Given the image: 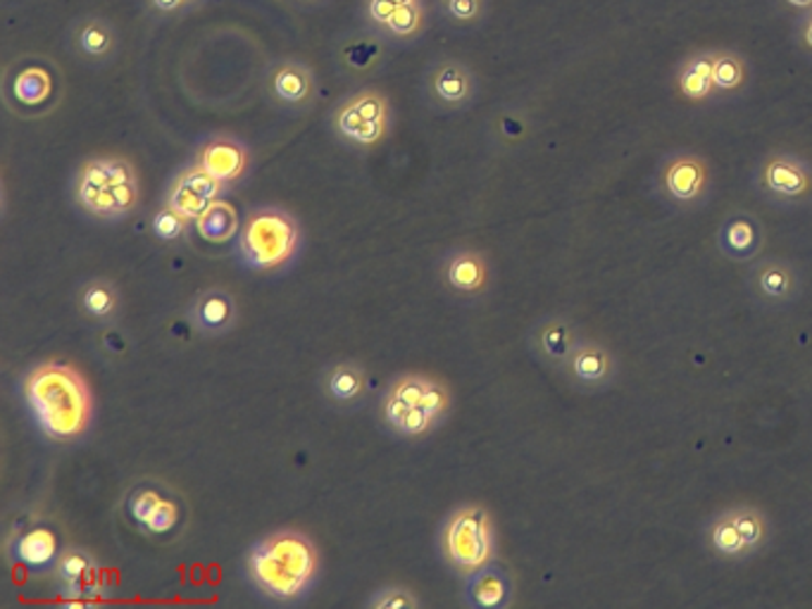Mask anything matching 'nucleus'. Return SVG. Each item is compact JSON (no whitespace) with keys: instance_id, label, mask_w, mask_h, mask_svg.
<instances>
[{"instance_id":"obj_26","label":"nucleus","mask_w":812,"mask_h":609,"mask_svg":"<svg viewBox=\"0 0 812 609\" xmlns=\"http://www.w3.org/2000/svg\"><path fill=\"white\" fill-rule=\"evenodd\" d=\"M77 304L91 322L115 324L122 314L119 286L105 276H91L77 286Z\"/></svg>"},{"instance_id":"obj_6","label":"nucleus","mask_w":812,"mask_h":609,"mask_svg":"<svg viewBox=\"0 0 812 609\" xmlns=\"http://www.w3.org/2000/svg\"><path fill=\"white\" fill-rule=\"evenodd\" d=\"M438 552L448 570L462 578L493 562L495 526L491 512L481 505H460L444 519L438 529Z\"/></svg>"},{"instance_id":"obj_2","label":"nucleus","mask_w":812,"mask_h":609,"mask_svg":"<svg viewBox=\"0 0 812 609\" xmlns=\"http://www.w3.org/2000/svg\"><path fill=\"white\" fill-rule=\"evenodd\" d=\"M245 578L263 598L296 605L314 590L322 574L318 543L300 529H277L245 550Z\"/></svg>"},{"instance_id":"obj_41","label":"nucleus","mask_w":812,"mask_h":609,"mask_svg":"<svg viewBox=\"0 0 812 609\" xmlns=\"http://www.w3.org/2000/svg\"><path fill=\"white\" fill-rule=\"evenodd\" d=\"M298 3H306V5H314V3H322V0H298Z\"/></svg>"},{"instance_id":"obj_12","label":"nucleus","mask_w":812,"mask_h":609,"mask_svg":"<svg viewBox=\"0 0 812 609\" xmlns=\"http://www.w3.org/2000/svg\"><path fill=\"white\" fill-rule=\"evenodd\" d=\"M558 374L576 393H603L619 379V359L608 343L584 336Z\"/></svg>"},{"instance_id":"obj_36","label":"nucleus","mask_w":812,"mask_h":609,"mask_svg":"<svg viewBox=\"0 0 812 609\" xmlns=\"http://www.w3.org/2000/svg\"><path fill=\"white\" fill-rule=\"evenodd\" d=\"M444 18L458 26H470L484 20L487 0H438Z\"/></svg>"},{"instance_id":"obj_37","label":"nucleus","mask_w":812,"mask_h":609,"mask_svg":"<svg viewBox=\"0 0 812 609\" xmlns=\"http://www.w3.org/2000/svg\"><path fill=\"white\" fill-rule=\"evenodd\" d=\"M796 44L801 48L803 55L812 60V12L803 15L798 20V30H796Z\"/></svg>"},{"instance_id":"obj_22","label":"nucleus","mask_w":812,"mask_h":609,"mask_svg":"<svg viewBox=\"0 0 812 609\" xmlns=\"http://www.w3.org/2000/svg\"><path fill=\"white\" fill-rule=\"evenodd\" d=\"M714 243L727 260L751 262L760 255L765 245L763 221L748 210H734L724 217Z\"/></svg>"},{"instance_id":"obj_25","label":"nucleus","mask_w":812,"mask_h":609,"mask_svg":"<svg viewBox=\"0 0 812 609\" xmlns=\"http://www.w3.org/2000/svg\"><path fill=\"white\" fill-rule=\"evenodd\" d=\"M62 550L65 548L58 541V533L50 526L36 524L15 536V541L10 545V558L32 574H48L58 564Z\"/></svg>"},{"instance_id":"obj_21","label":"nucleus","mask_w":812,"mask_h":609,"mask_svg":"<svg viewBox=\"0 0 812 609\" xmlns=\"http://www.w3.org/2000/svg\"><path fill=\"white\" fill-rule=\"evenodd\" d=\"M369 377L367 369L355 363V359H339L324 367L320 377V391L327 405H332L341 412H351L361 407L367 398Z\"/></svg>"},{"instance_id":"obj_27","label":"nucleus","mask_w":812,"mask_h":609,"mask_svg":"<svg viewBox=\"0 0 812 609\" xmlns=\"http://www.w3.org/2000/svg\"><path fill=\"white\" fill-rule=\"evenodd\" d=\"M714 55L718 50L706 48L696 50L689 58H684L677 67V77H674V87L684 101L689 103H706L714 101L712 95V69H714Z\"/></svg>"},{"instance_id":"obj_20","label":"nucleus","mask_w":812,"mask_h":609,"mask_svg":"<svg viewBox=\"0 0 812 609\" xmlns=\"http://www.w3.org/2000/svg\"><path fill=\"white\" fill-rule=\"evenodd\" d=\"M188 322L201 336L217 338L225 336L239 324V302L231 290L222 286H210L188 302Z\"/></svg>"},{"instance_id":"obj_3","label":"nucleus","mask_w":812,"mask_h":609,"mask_svg":"<svg viewBox=\"0 0 812 609\" xmlns=\"http://www.w3.org/2000/svg\"><path fill=\"white\" fill-rule=\"evenodd\" d=\"M453 410L448 383L424 371H405L391 379L379 400V420L401 440H422L444 426Z\"/></svg>"},{"instance_id":"obj_11","label":"nucleus","mask_w":812,"mask_h":609,"mask_svg":"<svg viewBox=\"0 0 812 609\" xmlns=\"http://www.w3.org/2000/svg\"><path fill=\"white\" fill-rule=\"evenodd\" d=\"M65 607H93L107 595L103 572L93 552L87 548H65L53 570Z\"/></svg>"},{"instance_id":"obj_1","label":"nucleus","mask_w":812,"mask_h":609,"mask_svg":"<svg viewBox=\"0 0 812 609\" xmlns=\"http://www.w3.org/2000/svg\"><path fill=\"white\" fill-rule=\"evenodd\" d=\"M26 400L38 432L53 443H77L84 438L95 417L93 391L84 374L70 363L46 359L22 377Z\"/></svg>"},{"instance_id":"obj_14","label":"nucleus","mask_w":812,"mask_h":609,"mask_svg":"<svg viewBox=\"0 0 812 609\" xmlns=\"http://www.w3.org/2000/svg\"><path fill=\"white\" fill-rule=\"evenodd\" d=\"M477 74L462 60H438L424 74V93L434 110L458 113L477 99Z\"/></svg>"},{"instance_id":"obj_4","label":"nucleus","mask_w":812,"mask_h":609,"mask_svg":"<svg viewBox=\"0 0 812 609\" xmlns=\"http://www.w3.org/2000/svg\"><path fill=\"white\" fill-rule=\"evenodd\" d=\"M72 200L95 221H122L139 210L141 179L122 156L84 160L72 176Z\"/></svg>"},{"instance_id":"obj_40","label":"nucleus","mask_w":812,"mask_h":609,"mask_svg":"<svg viewBox=\"0 0 812 609\" xmlns=\"http://www.w3.org/2000/svg\"><path fill=\"white\" fill-rule=\"evenodd\" d=\"M391 3H396V5H408V3H415V0H391Z\"/></svg>"},{"instance_id":"obj_7","label":"nucleus","mask_w":812,"mask_h":609,"mask_svg":"<svg viewBox=\"0 0 812 609\" xmlns=\"http://www.w3.org/2000/svg\"><path fill=\"white\" fill-rule=\"evenodd\" d=\"M393 124V110L387 95L377 89H363L341 101L332 113V129L341 143L357 150L387 141Z\"/></svg>"},{"instance_id":"obj_30","label":"nucleus","mask_w":812,"mask_h":609,"mask_svg":"<svg viewBox=\"0 0 812 609\" xmlns=\"http://www.w3.org/2000/svg\"><path fill=\"white\" fill-rule=\"evenodd\" d=\"M751 81V65L741 53L732 48H720L714 55L712 69V95L714 101H732L746 91Z\"/></svg>"},{"instance_id":"obj_33","label":"nucleus","mask_w":812,"mask_h":609,"mask_svg":"<svg viewBox=\"0 0 812 609\" xmlns=\"http://www.w3.org/2000/svg\"><path fill=\"white\" fill-rule=\"evenodd\" d=\"M424 26H426V8L422 0H415V3L398 8L379 32L396 41H412L424 32Z\"/></svg>"},{"instance_id":"obj_19","label":"nucleus","mask_w":812,"mask_h":609,"mask_svg":"<svg viewBox=\"0 0 812 609\" xmlns=\"http://www.w3.org/2000/svg\"><path fill=\"white\" fill-rule=\"evenodd\" d=\"M222 193L225 186L219 184L217 179H213L203 168H198L196 162H191L174 174L168 188V196H164V205L174 207V210L182 212L186 219L196 221L215 200L222 198Z\"/></svg>"},{"instance_id":"obj_9","label":"nucleus","mask_w":812,"mask_h":609,"mask_svg":"<svg viewBox=\"0 0 812 609\" xmlns=\"http://www.w3.org/2000/svg\"><path fill=\"white\" fill-rule=\"evenodd\" d=\"M657 196L672 210L696 212L712 193V170L708 158L694 150H677L667 156L653 176Z\"/></svg>"},{"instance_id":"obj_23","label":"nucleus","mask_w":812,"mask_h":609,"mask_svg":"<svg viewBox=\"0 0 812 609\" xmlns=\"http://www.w3.org/2000/svg\"><path fill=\"white\" fill-rule=\"evenodd\" d=\"M515 584L511 572L499 562H489L481 570L465 576L462 600L472 609H505L513 605Z\"/></svg>"},{"instance_id":"obj_39","label":"nucleus","mask_w":812,"mask_h":609,"mask_svg":"<svg viewBox=\"0 0 812 609\" xmlns=\"http://www.w3.org/2000/svg\"><path fill=\"white\" fill-rule=\"evenodd\" d=\"M779 3L787 8L789 12H796V15H808L812 12V0H779Z\"/></svg>"},{"instance_id":"obj_13","label":"nucleus","mask_w":812,"mask_h":609,"mask_svg":"<svg viewBox=\"0 0 812 609\" xmlns=\"http://www.w3.org/2000/svg\"><path fill=\"white\" fill-rule=\"evenodd\" d=\"M743 281L748 286L751 298L765 310H784L801 296V274L796 265L784 257H763L751 260Z\"/></svg>"},{"instance_id":"obj_15","label":"nucleus","mask_w":812,"mask_h":609,"mask_svg":"<svg viewBox=\"0 0 812 609\" xmlns=\"http://www.w3.org/2000/svg\"><path fill=\"white\" fill-rule=\"evenodd\" d=\"M586 334L568 314H546L529 329V351L548 369L560 371Z\"/></svg>"},{"instance_id":"obj_29","label":"nucleus","mask_w":812,"mask_h":609,"mask_svg":"<svg viewBox=\"0 0 812 609\" xmlns=\"http://www.w3.org/2000/svg\"><path fill=\"white\" fill-rule=\"evenodd\" d=\"M53 77L41 65H30L20 69L5 84V99L18 110H36L50 101Z\"/></svg>"},{"instance_id":"obj_42","label":"nucleus","mask_w":812,"mask_h":609,"mask_svg":"<svg viewBox=\"0 0 812 609\" xmlns=\"http://www.w3.org/2000/svg\"><path fill=\"white\" fill-rule=\"evenodd\" d=\"M186 3H188V8H194V5H198V3H203V0H186Z\"/></svg>"},{"instance_id":"obj_34","label":"nucleus","mask_w":812,"mask_h":609,"mask_svg":"<svg viewBox=\"0 0 812 609\" xmlns=\"http://www.w3.org/2000/svg\"><path fill=\"white\" fill-rule=\"evenodd\" d=\"M191 227H194V221L186 219L182 212H176L170 205H162L160 210L153 215V219H150V231H153L156 239L164 243H174L179 239H184L191 231Z\"/></svg>"},{"instance_id":"obj_32","label":"nucleus","mask_w":812,"mask_h":609,"mask_svg":"<svg viewBox=\"0 0 812 609\" xmlns=\"http://www.w3.org/2000/svg\"><path fill=\"white\" fill-rule=\"evenodd\" d=\"M732 517L739 526V531L746 541L748 555L758 558L760 552L769 545V538H773V526H769V517L760 507L755 505H732Z\"/></svg>"},{"instance_id":"obj_38","label":"nucleus","mask_w":812,"mask_h":609,"mask_svg":"<svg viewBox=\"0 0 812 609\" xmlns=\"http://www.w3.org/2000/svg\"><path fill=\"white\" fill-rule=\"evenodd\" d=\"M150 15H176V12L188 10L186 0H146Z\"/></svg>"},{"instance_id":"obj_16","label":"nucleus","mask_w":812,"mask_h":609,"mask_svg":"<svg viewBox=\"0 0 812 609\" xmlns=\"http://www.w3.org/2000/svg\"><path fill=\"white\" fill-rule=\"evenodd\" d=\"M265 91L274 105L291 110V113H302L314 103L318 79H314L310 65L286 58L267 69Z\"/></svg>"},{"instance_id":"obj_8","label":"nucleus","mask_w":812,"mask_h":609,"mask_svg":"<svg viewBox=\"0 0 812 609\" xmlns=\"http://www.w3.org/2000/svg\"><path fill=\"white\" fill-rule=\"evenodd\" d=\"M122 512L136 531L153 541L174 538L186 524V505L160 481H141L127 491Z\"/></svg>"},{"instance_id":"obj_10","label":"nucleus","mask_w":812,"mask_h":609,"mask_svg":"<svg viewBox=\"0 0 812 609\" xmlns=\"http://www.w3.org/2000/svg\"><path fill=\"white\" fill-rule=\"evenodd\" d=\"M753 186L767 205H801L812 196V162L793 150H769L753 172Z\"/></svg>"},{"instance_id":"obj_24","label":"nucleus","mask_w":812,"mask_h":609,"mask_svg":"<svg viewBox=\"0 0 812 609\" xmlns=\"http://www.w3.org/2000/svg\"><path fill=\"white\" fill-rule=\"evenodd\" d=\"M67 44H70L72 55L81 62L105 65L113 60V55L117 50V32L107 20L87 15L72 22Z\"/></svg>"},{"instance_id":"obj_5","label":"nucleus","mask_w":812,"mask_h":609,"mask_svg":"<svg viewBox=\"0 0 812 609\" xmlns=\"http://www.w3.org/2000/svg\"><path fill=\"white\" fill-rule=\"evenodd\" d=\"M302 251L300 219L282 205H260L248 212L237 237L239 262L251 272L277 274Z\"/></svg>"},{"instance_id":"obj_28","label":"nucleus","mask_w":812,"mask_h":609,"mask_svg":"<svg viewBox=\"0 0 812 609\" xmlns=\"http://www.w3.org/2000/svg\"><path fill=\"white\" fill-rule=\"evenodd\" d=\"M704 541L712 558L724 562H746L751 560L746 541L739 531V526L732 517V509H720L706 521Z\"/></svg>"},{"instance_id":"obj_18","label":"nucleus","mask_w":812,"mask_h":609,"mask_svg":"<svg viewBox=\"0 0 812 609\" xmlns=\"http://www.w3.org/2000/svg\"><path fill=\"white\" fill-rule=\"evenodd\" d=\"M194 162L229 191L251 168V152L231 134H213L196 148Z\"/></svg>"},{"instance_id":"obj_35","label":"nucleus","mask_w":812,"mask_h":609,"mask_svg":"<svg viewBox=\"0 0 812 609\" xmlns=\"http://www.w3.org/2000/svg\"><path fill=\"white\" fill-rule=\"evenodd\" d=\"M420 605L422 602L418 595L401 584H389V586L377 588L365 602L367 609H415Z\"/></svg>"},{"instance_id":"obj_31","label":"nucleus","mask_w":812,"mask_h":609,"mask_svg":"<svg viewBox=\"0 0 812 609\" xmlns=\"http://www.w3.org/2000/svg\"><path fill=\"white\" fill-rule=\"evenodd\" d=\"M194 229L203 241L227 243L239 237L241 221H239L237 210H233V205L219 198L194 221Z\"/></svg>"},{"instance_id":"obj_17","label":"nucleus","mask_w":812,"mask_h":609,"mask_svg":"<svg viewBox=\"0 0 812 609\" xmlns=\"http://www.w3.org/2000/svg\"><path fill=\"white\" fill-rule=\"evenodd\" d=\"M438 276L444 288L456 298H481L491 284L489 257L477 248H453L438 265Z\"/></svg>"}]
</instances>
